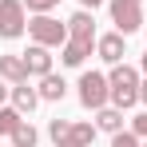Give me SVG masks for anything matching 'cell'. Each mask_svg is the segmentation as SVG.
I'll list each match as a JSON object with an SVG mask.
<instances>
[{"mask_svg":"<svg viewBox=\"0 0 147 147\" xmlns=\"http://www.w3.org/2000/svg\"><path fill=\"white\" fill-rule=\"evenodd\" d=\"M107 84H111V103H115V107L127 111V107L139 103V72H135V68H127V64H111Z\"/></svg>","mask_w":147,"mask_h":147,"instance_id":"obj_1","label":"cell"},{"mask_svg":"<svg viewBox=\"0 0 147 147\" xmlns=\"http://www.w3.org/2000/svg\"><path fill=\"white\" fill-rule=\"evenodd\" d=\"M28 36H32V44L64 48V44H68V24H60V20L48 16V12H36V16L28 20Z\"/></svg>","mask_w":147,"mask_h":147,"instance_id":"obj_2","label":"cell"},{"mask_svg":"<svg viewBox=\"0 0 147 147\" xmlns=\"http://www.w3.org/2000/svg\"><path fill=\"white\" fill-rule=\"evenodd\" d=\"M107 99H111V84H107V76H99V72H84V76H80V103H84L88 111L107 107Z\"/></svg>","mask_w":147,"mask_h":147,"instance_id":"obj_3","label":"cell"},{"mask_svg":"<svg viewBox=\"0 0 147 147\" xmlns=\"http://www.w3.org/2000/svg\"><path fill=\"white\" fill-rule=\"evenodd\" d=\"M24 28H28L24 0H0V36L4 40H16V36H24Z\"/></svg>","mask_w":147,"mask_h":147,"instance_id":"obj_4","label":"cell"},{"mask_svg":"<svg viewBox=\"0 0 147 147\" xmlns=\"http://www.w3.org/2000/svg\"><path fill=\"white\" fill-rule=\"evenodd\" d=\"M139 4L143 0H111V24L119 28L123 36H131V32L143 28V8Z\"/></svg>","mask_w":147,"mask_h":147,"instance_id":"obj_5","label":"cell"},{"mask_svg":"<svg viewBox=\"0 0 147 147\" xmlns=\"http://www.w3.org/2000/svg\"><path fill=\"white\" fill-rule=\"evenodd\" d=\"M68 40H80V44H96V20H92V12L88 8H80L72 12V20H68Z\"/></svg>","mask_w":147,"mask_h":147,"instance_id":"obj_6","label":"cell"},{"mask_svg":"<svg viewBox=\"0 0 147 147\" xmlns=\"http://www.w3.org/2000/svg\"><path fill=\"white\" fill-rule=\"evenodd\" d=\"M96 52H99V60H107V64H123V56H127V48H123V32L99 36V40H96Z\"/></svg>","mask_w":147,"mask_h":147,"instance_id":"obj_7","label":"cell"},{"mask_svg":"<svg viewBox=\"0 0 147 147\" xmlns=\"http://www.w3.org/2000/svg\"><path fill=\"white\" fill-rule=\"evenodd\" d=\"M96 131H99L96 123H72L68 135H64L56 147H92V143H96Z\"/></svg>","mask_w":147,"mask_h":147,"instance_id":"obj_8","label":"cell"},{"mask_svg":"<svg viewBox=\"0 0 147 147\" xmlns=\"http://www.w3.org/2000/svg\"><path fill=\"white\" fill-rule=\"evenodd\" d=\"M24 68H28V76H40V80H44V76L52 72V56H48V48H44V44H32V48L24 52Z\"/></svg>","mask_w":147,"mask_h":147,"instance_id":"obj_9","label":"cell"},{"mask_svg":"<svg viewBox=\"0 0 147 147\" xmlns=\"http://www.w3.org/2000/svg\"><path fill=\"white\" fill-rule=\"evenodd\" d=\"M0 80H4V84H24L28 80L24 56H0Z\"/></svg>","mask_w":147,"mask_h":147,"instance_id":"obj_10","label":"cell"},{"mask_svg":"<svg viewBox=\"0 0 147 147\" xmlns=\"http://www.w3.org/2000/svg\"><path fill=\"white\" fill-rule=\"evenodd\" d=\"M36 103H40V92H36V88H28V80L12 88V107H16V111H32Z\"/></svg>","mask_w":147,"mask_h":147,"instance_id":"obj_11","label":"cell"},{"mask_svg":"<svg viewBox=\"0 0 147 147\" xmlns=\"http://www.w3.org/2000/svg\"><path fill=\"white\" fill-rule=\"evenodd\" d=\"M40 99H64V92H68V84H64V76H56V72H48L44 80H40Z\"/></svg>","mask_w":147,"mask_h":147,"instance_id":"obj_12","label":"cell"},{"mask_svg":"<svg viewBox=\"0 0 147 147\" xmlns=\"http://www.w3.org/2000/svg\"><path fill=\"white\" fill-rule=\"evenodd\" d=\"M96 127L99 131H123V107H99V115H96Z\"/></svg>","mask_w":147,"mask_h":147,"instance_id":"obj_13","label":"cell"},{"mask_svg":"<svg viewBox=\"0 0 147 147\" xmlns=\"http://www.w3.org/2000/svg\"><path fill=\"white\" fill-rule=\"evenodd\" d=\"M88 52H92V44H80V40H68V44H64V64H68V68H80V64L88 60Z\"/></svg>","mask_w":147,"mask_h":147,"instance_id":"obj_14","label":"cell"},{"mask_svg":"<svg viewBox=\"0 0 147 147\" xmlns=\"http://www.w3.org/2000/svg\"><path fill=\"white\" fill-rule=\"evenodd\" d=\"M24 123V111H16V107H0V135H8L12 139V131Z\"/></svg>","mask_w":147,"mask_h":147,"instance_id":"obj_15","label":"cell"},{"mask_svg":"<svg viewBox=\"0 0 147 147\" xmlns=\"http://www.w3.org/2000/svg\"><path fill=\"white\" fill-rule=\"evenodd\" d=\"M36 139H40V135H36L32 123H20V127L12 131V147H36Z\"/></svg>","mask_w":147,"mask_h":147,"instance_id":"obj_16","label":"cell"},{"mask_svg":"<svg viewBox=\"0 0 147 147\" xmlns=\"http://www.w3.org/2000/svg\"><path fill=\"white\" fill-rule=\"evenodd\" d=\"M111 147H143V143H139L135 131H115V135H111Z\"/></svg>","mask_w":147,"mask_h":147,"instance_id":"obj_17","label":"cell"},{"mask_svg":"<svg viewBox=\"0 0 147 147\" xmlns=\"http://www.w3.org/2000/svg\"><path fill=\"white\" fill-rule=\"evenodd\" d=\"M68 127H72V123H68V119H52V123H48V135H52V139H56V143H60V139L68 135Z\"/></svg>","mask_w":147,"mask_h":147,"instance_id":"obj_18","label":"cell"},{"mask_svg":"<svg viewBox=\"0 0 147 147\" xmlns=\"http://www.w3.org/2000/svg\"><path fill=\"white\" fill-rule=\"evenodd\" d=\"M56 4H60V0H24V8H28V12H52Z\"/></svg>","mask_w":147,"mask_h":147,"instance_id":"obj_19","label":"cell"},{"mask_svg":"<svg viewBox=\"0 0 147 147\" xmlns=\"http://www.w3.org/2000/svg\"><path fill=\"white\" fill-rule=\"evenodd\" d=\"M131 131H135L139 139H147V111H143V115H135V119H131Z\"/></svg>","mask_w":147,"mask_h":147,"instance_id":"obj_20","label":"cell"},{"mask_svg":"<svg viewBox=\"0 0 147 147\" xmlns=\"http://www.w3.org/2000/svg\"><path fill=\"white\" fill-rule=\"evenodd\" d=\"M80 4H84V8H92V12H96L99 4H103V0H80Z\"/></svg>","mask_w":147,"mask_h":147,"instance_id":"obj_21","label":"cell"},{"mask_svg":"<svg viewBox=\"0 0 147 147\" xmlns=\"http://www.w3.org/2000/svg\"><path fill=\"white\" fill-rule=\"evenodd\" d=\"M8 92H12V88H4V80H0V103L8 99Z\"/></svg>","mask_w":147,"mask_h":147,"instance_id":"obj_22","label":"cell"},{"mask_svg":"<svg viewBox=\"0 0 147 147\" xmlns=\"http://www.w3.org/2000/svg\"><path fill=\"white\" fill-rule=\"evenodd\" d=\"M139 99H143V103H147V80H143V84H139Z\"/></svg>","mask_w":147,"mask_h":147,"instance_id":"obj_23","label":"cell"},{"mask_svg":"<svg viewBox=\"0 0 147 147\" xmlns=\"http://www.w3.org/2000/svg\"><path fill=\"white\" fill-rule=\"evenodd\" d=\"M143 72H147V52H143Z\"/></svg>","mask_w":147,"mask_h":147,"instance_id":"obj_24","label":"cell"},{"mask_svg":"<svg viewBox=\"0 0 147 147\" xmlns=\"http://www.w3.org/2000/svg\"><path fill=\"white\" fill-rule=\"evenodd\" d=\"M143 147H147V143H143Z\"/></svg>","mask_w":147,"mask_h":147,"instance_id":"obj_25","label":"cell"}]
</instances>
